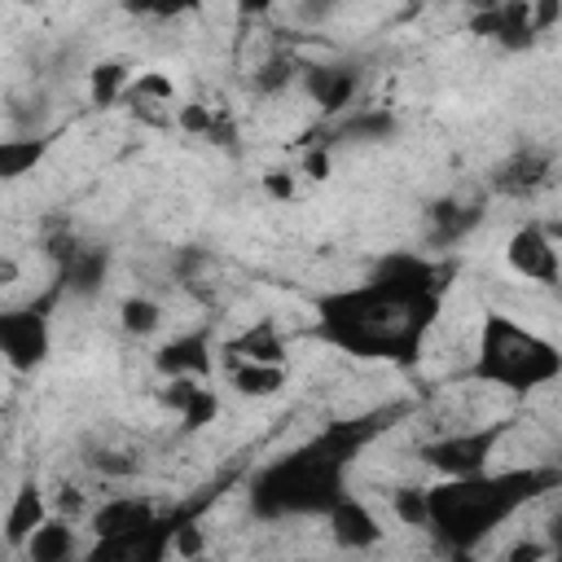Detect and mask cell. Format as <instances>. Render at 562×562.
I'll list each match as a JSON object with an SVG mask.
<instances>
[{
    "label": "cell",
    "mask_w": 562,
    "mask_h": 562,
    "mask_svg": "<svg viewBox=\"0 0 562 562\" xmlns=\"http://www.w3.org/2000/svg\"><path fill=\"white\" fill-rule=\"evenodd\" d=\"M228 382L250 395V400H263V395H277L285 386V364H259V360H228Z\"/></svg>",
    "instance_id": "obj_19"
},
{
    "label": "cell",
    "mask_w": 562,
    "mask_h": 562,
    "mask_svg": "<svg viewBox=\"0 0 562 562\" xmlns=\"http://www.w3.org/2000/svg\"><path fill=\"white\" fill-rule=\"evenodd\" d=\"M149 518H158V509L140 496H110L105 505L92 509L88 527H92V540H114V536H127L136 527H145Z\"/></svg>",
    "instance_id": "obj_12"
},
{
    "label": "cell",
    "mask_w": 562,
    "mask_h": 562,
    "mask_svg": "<svg viewBox=\"0 0 562 562\" xmlns=\"http://www.w3.org/2000/svg\"><path fill=\"white\" fill-rule=\"evenodd\" d=\"M329 536H334V544H338V549L360 553V549L382 544V522H378V514H373L360 496H351V492H347V496L329 509Z\"/></svg>",
    "instance_id": "obj_11"
},
{
    "label": "cell",
    "mask_w": 562,
    "mask_h": 562,
    "mask_svg": "<svg viewBox=\"0 0 562 562\" xmlns=\"http://www.w3.org/2000/svg\"><path fill=\"white\" fill-rule=\"evenodd\" d=\"M540 562H558V558H553V553H549V558H540Z\"/></svg>",
    "instance_id": "obj_25"
},
{
    "label": "cell",
    "mask_w": 562,
    "mask_h": 562,
    "mask_svg": "<svg viewBox=\"0 0 562 562\" xmlns=\"http://www.w3.org/2000/svg\"><path fill=\"white\" fill-rule=\"evenodd\" d=\"M553 18H558L553 4H496V9H483V13L474 18V26H479L487 40L505 44V48H527Z\"/></svg>",
    "instance_id": "obj_10"
},
{
    "label": "cell",
    "mask_w": 562,
    "mask_h": 562,
    "mask_svg": "<svg viewBox=\"0 0 562 562\" xmlns=\"http://www.w3.org/2000/svg\"><path fill=\"white\" fill-rule=\"evenodd\" d=\"M119 316H123V329H127V334H136V338H149V334L162 325V307H158L154 299H145V294L123 299Z\"/></svg>",
    "instance_id": "obj_20"
},
{
    "label": "cell",
    "mask_w": 562,
    "mask_h": 562,
    "mask_svg": "<svg viewBox=\"0 0 562 562\" xmlns=\"http://www.w3.org/2000/svg\"><path fill=\"white\" fill-rule=\"evenodd\" d=\"M373 426L360 422H334L321 435H312L307 443L290 448L285 457L268 461L250 487V514L259 518H329V509L347 496V470L356 461V452L369 443Z\"/></svg>",
    "instance_id": "obj_3"
},
{
    "label": "cell",
    "mask_w": 562,
    "mask_h": 562,
    "mask_svg": "<svg viewBox=\"0 0 562 562\" xmlns=\"http://www.w3.org/2000/svg\"><path fill=\"white\" fill-rule=\"evenodd\" d=\"M167 404L184 417V426L189 430H198V426H206L211 417H215V391L202 382V378H171L167 382Z\"/></svg>",
    "instance_id": "obj_15"
},
{
    "label": "cell",
    "mask_w": 562,
    "mask_h": 562,
    "mask_svg": "<svg viewBox=\"0 0 562 562\" xmlns=\"http://www.w3.org/2000/svg\"><path fill=\"white\" fill-rule=\"evenodd\" d=\"M549 228H553V237H558V246H562V220H553Z\"/></svg>",
    "instance_id": "obj_24"
},
{
    "label": "cell",
    "mask_w": 562,
    "mask_h": 562,
    "mask_svg": "<svg viewBox=\"0 0 562 562\" xmlns=\"http://www.w3.org/2000/svg\"><path fill=\"white\" fill-rule=\"evenodd\" d=\"M501 435H505V422H496V426H474V430H448V435H439L435 443H426L422 457H426V465H435L443 479L479 474V470H487L492 448H496Z\"/></svg>",
    "instance_id": "obj_6"
},
{
    "label": "cell",
    "mask_w": 562,
    "mask_h": 562,
    "mask_svg": "<svg viewBox=\"0 0 562 562\" xmlns=\"http://www.w3.org/2000/svg\"><path fill=\"white\" fill-rule=\"evenodd\" d=\"M193 518H198V505H180L176 514H158L127 536L92 540V549L79 562H167V553L180 549V536L193 527Z\"/></svg>",
    "instance_id": "obj_5"
},
{
    "label": "cell",
    "mask_w": 562,
    "mask_h": 562,
    "mask_svg": "<svg viewBox=\"0 0 562 562\" xmlns=\"http://www.w3.org/2000/svg\"><path fill=\"white\" fill-rule=\"evenodd\" d=\"M307 92L316 97L321 110H342L356 92V70L347 66H312L307 70Z\"/></svg>",
    "instance_id": "obj_18"
},
{
    "label": "cell",
    "mask_w": 562,
    "mask_h": 562,
    "mask_svg": "<svg viewBox=\"0 0 562 562\" xmlns=\"http://www.w3.org/2000/svg\"><path fill=\"white\" fill-rule=\"evenodd\" d=\"M40 154H44V145H35V140H4L0 145V171L9 180H18V176H26V167H35Z\"/></svg>",
    "instance_id": "obj_21"
},
{
    "label": "cell",
    "mask_w": 562,
    "mask_h": 562,
    "mask_svg": "<svg viewBox=\"0 0 562 562\" xmlns=\"http://www.w3.org/2000/svg\"><path fill=\"white\" fill-rule=\"evenodd\" d=\"M48 316L40 307H13L0 316V351L13 369H35L48 356Z\"/></svg>",
    "instance_id": "obj_9"
},
{
    "label": "cell",
    "mask_w": 562,
    "mask_h": 562,
    "mask_svg": "<svg viewBox=\"0 0 562 562\" xmlns=\"http://www.w3.org/2000/svg\"><path fill=\"white\" fill-rule=\"evenodd\" d=\"M544 540H549V549H553V558L562 562V514H558V518L549 522V536H544Z\"/></svg>",
    "instance_id": "obj_23"
},
{
    "label": "cell",
    "mask_w": 562,
    "mask_h": 562,
    "mask_svg": "<svg viewBox=\"0 0 562 562\" xmlns=\"http://www.w3.org/2000/svg\"><path fill=\"white\" fill-rule=\"evenodd\" d=\"M26 558L31 562H75L79 558V536H75V522L70 518H61V514H53L26 544Z\"/></svg>",
    "instance_id": "obj_13"
},
{
    "label": "cell",
    "mask_w": 562,
    "mask_h": 562,
    "mask_svg": "<svg viewBox=\"0 0 562 562\" xmlns=\"http://www.w3.org/2000/svg\"><path fill=\"white\" fill-rule=\"evenodd\" d=\"M443 263L413 250H391L360 281L316 294L312 329L321 342L356 360L413 364L443 312Z\"/></svg>",
    "instance_id": "obj_1"
},
{
    "label": "cell",
    "mask_w": 562,
    "mask_h": 562,
    "mask_svg": "<svg viewBox=\"0 0 562 562\" xmlns=\"http://www.w3.org/2000/svg\"><path fill=\"white\" fill-rule=\"evenodd\" d=\"M224 360H259V364H285V342L277 334L272 321H259L255 329H246L241 338H233L224 347Z\"/></svg>",
    "instance_id": "obj_17"
},
{
    "label": "cell",
    "mask_w": 562,
    "mask_h": 562,
    "mask_svg": "<svg viewBox=\"0 0 562 562\" xmlns=\"http://www.w3.org/2000/svg\"><path fill=\"white\" fill-rule=\"evenodd\" d=\"M158 369L167 373V382L171 378H202L211 369V342H206V334H184V338L167 342L158 351Z\"/></svg>",
    "instance_id": "obj_14"
},
{
    "label": "cell",
    "mask_w": 562,
    "mask_h": 562,
    "mask_svg": "<svg viewBox=\"0 0 562 562\" xmlns=\"http://www.w3.org/2000/svg\"><path fill=\"white\" fill-rule=\"evenodd\" d=\"M53 514H48V505H44V496H40V487L31 483V487H22L18 496H13V505H9V518H4V536H9V544L13 549H22L44 522H48Z\"/></svg>",
    "instance_id": "obj_16"
},
{
    "label": "cell",
    "mask_w": 562,
    "mask_h": 562,
    "mask_svg": "<svg viewBox=\"0 0 562 562\" xmlns=\"http://www.w3.org/2000/svg\"><path fill=\"white\" fill-rule=\"evenodd\" d=\"M553 167H558L553 149H544V145H518L509 158L496 162L492 193H501V198H536L553 180Z\"/></svg>",
    "instance_id": "obj_8"
},
{
    "label": "cell",
    "mask_w": 562,
    "mask_h": 562,
    "mask_svg": "<svg viewBox=\"0 0 562 562\" xmlns=\"http://www.w3.org/2000/svg\"><path fill=\"white\" fill-rule=\"evenodd\" d=\"M119 83H127V70H123L119 61L97 66V75H92V101H97V105H110V101L119 97Z\"/></svg>",
    "instance_id": "obj_22"
},
{
    "label": "cell",
    "mask_w": 562,
    "mask_h": 562,
    "mask_svg": "<svg viewBox=\"0 0 562 562\" xmlns=\"http://www.w3.org/2000/svg\"><path fill=\"white\" fill-rule=\"evenodd\" d=\"M505 263L514 277L531 285H558L562 281V246L549 224H518L505 241Z\"/></svg>",
    "instance_id": "obj_7"
},
{
    "label": "cell",
    "mask_w": 562,
    "mask_h": 562,
    "mask_svg": "<svg viewBox=\"0 0 562 562\" xmlns=\"http://www.w3.org/2000/svg\"><path fill=\"white\" fill-rule=\"evenodd\" d=\"M470 378L509 395H527L562 378V347L540 329L514 321L509 312H487L474 334Z\"/></svg>",
    "instance_id": "obj_4"
},
{
    "label": "cell",
    "mask_w": 562,
    "mask_h": 562,
    "mask_svg": "<svg viewBox=\"0 0 562 562\" xmlns=\"http://www.w3.org/2000/svg\"><path fill=\"white\" fill-rule=\"evenodd\" d=\"M553 487H562V470H549V465H501V470H479L461 479H439L426 487L422 527L448 553L465 558Z\"/></svg>",
    "instance_id": "obj_2"
}]
</instances>
